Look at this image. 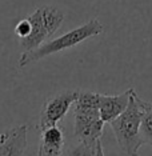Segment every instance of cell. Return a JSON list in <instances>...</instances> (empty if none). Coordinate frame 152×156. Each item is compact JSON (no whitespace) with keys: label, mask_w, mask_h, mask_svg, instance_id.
Masks as SVG:
<instances>
[{"label":"cell","mask_w":152,"mask_h":156,"mask_svg":"<svg viewBox=\"0 0 152 156\" xmlns=\"http://www.w3.org/2000/svg\"><path fill=\"white\" fill-rule=\"evenodd\" d=\"M30 32H31V23H30V20H28V17L20 20L15 26V34H16V36H19V39L28 36Z\"/></svg>","instance_id":"11"},{"label":"cell","mask_w":152,"mask_h":156,"mask_svg":"<svg viewBox=\"0 0 152 156\" xmlns=\"http://www.w3.org/2000/svg\"><path fill=\"white\" fill-rule=\"evenodd\" d=\"M104 31L103 24L99 22L97 19H92L90 22H87L83 26L75 28V30L65 32L62 36L52 39L43 43L40 47L31 49V51H24L23 55L19 59V67L20 68H26V67L34 64V63L39 62V60L47 58V56L52 54H58L64 49L72 48L75 45L86 41L87 39L94 37L100 35Z\"/></svg>","instance_id":"1"},{"label":"cell","mask_w":152,"mask_h":156,"mask_svg":"<svg viewBox=\"0 0 152 156\" xmlns=\"http://www.w3.org/2000/svg\"><path fill=\"white\" fill-rule=\"evenodd\" d=\"M27 132L26 124L5 129L0 141V156H23L27 148Z\"/></svg>","instance_id":"5"},{"label":"cell","mask_w":152,"mask_h":156,"mask_svg":"<svg viewBox=\"0 0 152 156\" xmlns=\"http://www.w3.org/2000/svg\"><path fill=\"white\" fill-rule=\"evenodd\" d=\"M144 113L146 111L140 107L135 91L125 111L109 123L119 147L127 156H139V151L144 144L140 132Z\"/></svg>","instance_id":"2"},{"label":"cell","mask_w":152,"mask_h":156,"mask_svg":"<svg viewBox=\"0 0 152 156\" xmlns=\"http://www.w3.org/2000/svg\"><path fill=\"white\" fill-rule=\"evenodd\" d=\"M77 95H79L77 90H68L49 98L41 108L39 129L43 131L48 127L58 126V123L62 119H64V116L73 105V103L77 99Z\"/></svg>","instance_id":"4"},{"label":"cell","mask_w":152,"mask_h":156,"mask_svg":"<svg viewBox=\"0 0 152 156\" xmlns=\"http://www.w3.org/2000/svg\"><path fill=\"white\" fill-rule=\"evenodd\" d=\"M2 139H3V132H0V141H2Z\"/></svg>","instance_id":"15"},{"label":"cell","mask_w":152,"mask_h":156,"mask_svg":"<svg viewBox=\"0 0 152 156\" xmlns=\"http://www.w3.org/2000/svg\"><path fill=\"white\" fill-rule=\"evenodd\" d=\"M40 132L39 150L52 156H62L64 148V133L62 128H59L58 126H52Z\"/></svg>","instance_id":"8"},{"label":"cell","mask_w":152,"mask_h":156,"mask_svg":"<svg viewBox=\"0 0 152 156\" xmlns=\"http://www.w3.org/2000/svg\"><path fill=\"white\" fill-rule=\"evenodd\" d=\"M37 156H52V155H48V154H45V152H43L41 150H37Z\"/></svg>","instance_id":"14"},{"label":"cell","mask_w":152,"mask_h":156,"mask_svg":"<svg viewBox=\"0 0 152 156\" xmlns=\"http://www.w3.org/2000/svg\"><path fill=\"white\" fill-rule=\"evenodd\" d=\"M97 150H99V156H105L104 151H103V145H101V140L99 141V144H97Z\"/></svg>","instance_id":"13"},{"label":"cell","mask_w":152,"mask_h":156,"mask_svg":"<svg viewBox=\"0 0 152 156\" xmlns=\"http://www.w3.org/2000/svg\"><path fill=\"white\" fill-rule=\"evenodd\" d=\"M137 101H139V104H140V107L144 109V111H151L152 112V103H148V101H144V100H141V99L137 96Z\"/></svg>","instance_id":"12"},{"label":"cell","mask_w":152,"mask_h":156,"mask_svg":"<svg viewBox=\"0 0 152 156\" xmlns=\"http://www.w3.org/2000/svg\"><path fill=\"white\" fill-rule=\"evenodd\" d=\"M99 141L100 140H97L96 143H90V141L79 140V143L76 145L68 148L67 156H99Z\"/></svg>","instance_id":"9"},{"label":"cell","mask_w":152,"mask_h":156,"mask_svg":"<svg viewBox=\"0 0 152 156\" xmlns=\"http://www.w3.org/2000/svg\"><path fill=\"white\" fill-rule=\"evenodd\" d=\"M28 20L31 23V32L28 36L20 39V47L24 51H31V49L40 47L54 35L48 28V26L45 24L43 16H41L40 8H37L34 13H31L28 16Z\"/></svg>","instance_id":"6"},{"label":"cell","mask_w":152,"mask_h":156,"mask_svg":"<svg viewBox=\"0 0 152 156\" xmlns=\"http://www.w3.org/2000/svg\"><path fill=\"white\" fill-rule=\"evenodd\" d=\"M133 92H135V88L131 87L125 92L119 95H101L99 112L104 123H111L125 111Z\"/></svg>","instance_id":"7"},{"label":"cell","mask_w":152,"mask_h":156,"mask_svg":"<svg viewBox=\"0 0 152 156\" xmlns=\"http://www.w3.org/2000/svg\"><path fill=\"white\" fill-rule=\"evenodd\" d=\"M104 120L96 108H80L73 105V135L76 139L96 143L101 139Z\"/></svg>","instance_id":"3"},{"label":"cell","mask_w":152,"mask_h":156,"mask_svg":"<svg viewBox=\"0 0 152 156\" xmlns=\"http://www.w3.org/2000/svg\"><path fill=\"white\" fill-rule=\"evenodd\" d=\"M140 132H141V139H143L144 144L152 145V112L151 111H146V113H144Z\"/></svg>","instance_id":"10"}]
</instances>
